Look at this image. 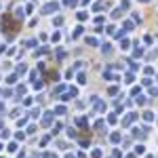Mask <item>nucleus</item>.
Returning a JSON list of instances; mask_svg holds the SVG:
<instances>
[{
	"mask_svg": "<svg viewBox=\"0 0 158 158\" xmlns=\"http://www.w3.org/2000/svg\"><path fill=\"white\" fill-rule=\"evenodd\" d=\"M57 9H59L57 2H49V4H44V7H42V13H47V15H49V13H55Z\"/></svg>",
	"mask_w": 158,
	"mask_h": 158,
	"instance_id": "obj_1",
	"label": "nucleus"
},
{
	"mask_svg": "<svg viewBox=\"0 0 158 158\" xmlns=\"http://www.w3.org/2000/svg\"><path fill=\"white\" fill-rule=\"evenodd\" d=\"M51 124H53V112H47L42 116V127H51Z\"/></svg>",
	"mask_w": 158,
	"mask_h": 158,
	"instance_id": "obj_2",
	"label": "nucleus"
},
{
	"mask_svg": "<svg viewBox=\"0 0 158 158\" xmlns=\"http://www.w3.org/2000/svg\"><path fill=\"white\" fill-rule=\"evenodd\" d=\"M53 114H57V116H63V114H65V105H57Z\"/></svg>",
	"mask_w": 158,
	"mask_h": 158,
	"instance_id": "obj_3",
	"label": "nucleus"
},
{
	"mask_svg": "<svg viewBox=\"0 0 158 158\" xmlns=\"http://www.w3.org/2000/svg\"><path fill=\"white\" fill-rule=\"evenodd\" d=\"M103 110H105V103L103 101H97L95 103V112H103Z\"/></svg>",
	"mask_w": 158,
	"mask_h": 158,
	"instance_id": "obj_4",
	"label": "nucleus"
},
{
	"mask_svg": "<svg viewBox=\"0 0 158 158\" xmlns=\"http://www.w3.org/2000/svg\"><path fill=\"white\" fill-rule=\"evenodd\" d=\"M15 80H17V74H9V76H7V82H9V84H13Z\"/></svg>",
	"mask_w": 158,
	"mask_h": 158,
	"instance_id": "obj_5",
	"label": "nucleus"
},
{
	"mask_svg": "<svg viewBox=\"0 0 158 158\" xmlns=\"http://www.w3.org/2000/svg\"><path fill=\"white\" fill-rule=\"evenodd\" d=\"M23 13H26L23 9H15V17H17V19H21V17H23Z\"/></svg>",
	"mask_w": 158,
	"mask_h": 158,
	"instance_id": "obj_6",
	"label": "nucleus"
},
{
	"mask_svg": "<svg viewBox=\"0 0 158 158\" xmlns=\"http://www.w3.org/2000/svg\"><path fill=\"white\" fill-rule=\"evenodd\" d=\"M26 72V63H19L17 65V74H23Z\"/></svg>",
	"mask_w": 158,
	"mask_h": 158,
	"instance_id": "obj_7",
	"label": "nucleus"
},
{
	"mask_svg": "<svg viewBox=\"0 0 158 158\" xmlns=\"http://www.w3.org/2000/svg\"><path fill=\"white\" fill-rule=\"evenodd\" d=\"M76 122H78V124H80V127H86V118H84V116H80V118H78V120H76Z\"/></svg>",
	"mask_w": 158,
	"mask_h": 158,
	"instance_id": "obj_8",
	"label": "nucleus"
},
{
	"mask_svg": "<svg viewBox=\"0 0 158 158\" xmlns=\"http://www.w3.org/2000/svg\"><path fill=\"white\" fill-rule=\"evenodd\" d=\"M110 139H112V141H114V143H116V141H120V135H118V133H114V135H112V137H110Z\"/></svg>",
	"mask_w": 158,
	"mask_h": 158,
	"instance_id": "obj_9",
	"label": "nucleus"
},
{
	"mask_svg": "<svg viewBox=\"0 0 158 158\" xmlns=\"http://www.w3.org/2000/svg\"><path fill=\"white\" fill-rule=\"evenodd\" d=\"M91 156H93V158H101V150H93Z\"/></svg>",
	"mask_w": 158,
	"mask_h": 158,
	"instance_id": "obj_10",
	"label": "nucleus"
},
{
	"mask_svg": "<svg viewBox=\"0 0 158 158\" xmlns=\"http://www.w3.org/2000/svg\"><path fill=\"white\" fill-rule=\"evenodd\" d=\"M38 114H40V112H38V110H36V108H34V110H32V112H30V116H32V118H38Z\"/></svg>",
	"mask_w": 158,
	"mask_h": 158,
	"instance_id": "obj_11",
	"label": "nucleus"
},
{
	"mask_svg": "<svg viewBox=\"0 0 158 158\" xmlns=\"http://www.w3.org/2000/svg\"><path fill=\"white\" fill-rule=\"evenodd\" d=\"M15 150H17V143L11 141V143H9V152H15Z\"/></svg>",
	"mask_w": 158,
	"mask_h": 158,
	"instance_id": "obj_12",
	"label": "nucleus"
},
{
	"mask_svg": "<svg viewBox=\"0 0 158 158\" xmlns=\"http://www.w3.org/2000/svg\"><path fill=\"white\" fill-rule=\"evenodd\" d=\"M0 95H2V97H9V95H13V91H9V89H7V91H2Z\"/></svg>",
	"mask_w": 158,
	"mask_h": 158,
	"instance_id": "obj_13",
	"label": "nucleus"
},
{
	"mask_svg": "<svg viewBox=\"0 0 158 158\" xmlns=\"http://www.w3.org/2000/svg\"><path fill=\"white\" fill-rule=\"evenodd\" d=\"M80 34H82V28H80V26H78V28H76V32H74V36H76V38H78V36H80Z\"/></svg>",
	"mask_w": 158,
	"mask_h": 158,
	"instance_id": "obj_14",
	"label": "nucleus"
},
{
	"mask_svg": "<svg viewBox=\"0 0 158 158\" xmlns=\"http://www.w3.org/2000/svg\"><path fill=\"white\" fill-rule=\"evenodd\" d=\"M95 129L97 131H103V122H95Z\"/></svg>",
	"mask_w": 158,
	"mask_h": 158,
	"instance_id": "obj_15",
	"label": "nucleus"
},
{
	"mask_svg": "<svg viewBox=\"0 0 158 158\" xmlns=\"http://www.w3.org/2000/svg\"><path fill=\"white\" fill-rule=\"evenodd\" d=\"M0 112H4V105H2V103H0Z\"/></svg>",
	"mask_w": 158,
	"mask_h": 158,
	"instance_id": "obj_16",
	"label": "nucleus"
},
{
	"mask_svg": "<svg viewBox=\"0 0 158 158\" xmlns=\"http://www.w3.org/2000/svg\"><path fill=\"white\" fill-rule=\"evenodd\" d=\"M0 150H2V143H0Z\"/></svg>",
	"mask_w": 158,
	"mask_h": 158,
	"instance_id": "obj_17",
	"label": "nucleus"
}]
</instances>
